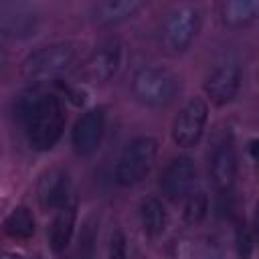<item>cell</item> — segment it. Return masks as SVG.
Returning a JSON list of instances; mask_svg holds the SVG:
<instances>
[{
	"mask_svg": "<svg viewBox=\"0 0 259 259\" xmlns=\"http://www.w3.org/2000/svg\"><path fill=\"white\" fill-rule=\"evenodd\" d=\"M4 233L14 239V241H26L34 235L36 231V223H34V214L28 206H14L10 210V214L4 219V225H2Z\"/></svg>",
	"mask_w": 259,
	"mask_h": 259,
	"instance_id": "obj_18",
	"label": "cell"
},
{
	"mask_svg": "<svg viewBox=\"0 0 259 259\" xmlns=\"http://www.w3.org/2000/svg\"><path fill=\"white\" fill-rule=\"evenodd\" d=\"M158 156V140L154 136H138L125 144L115 164V182L123 188L140 184L152 170Z\"/></svg>",
	"mask_w": 259,
	"mask_h": 259,
	"instance_id": "obj_3",
	"label": "cell"
},
{
	"mask_svg": "<svg viewBox=\"0 0 259 259\" xmlns=\"http://www.w3.org/2000/svg\"><path fill=\"white\" fill-rule=\"evenodd\" d=\"M75 223H77V208L75 204H67L55 212V219L51 223L49 231V243L53 253H63L75 233Z\"/></svg>",
	"mask_w": 259,
	"mask_h": 259,
	"instance_id": "obj_15",
	"label": "cell"
},
{
	"mask_svg": "<svg viewBox=\"0 0 259 259\" xmlns=\"http://www.w3.org/2000/svg\"><path fill=\"white\" fill-rule=\"evenodd\" d=\"M235 247H237L239 259H249L253 253V237L245 225H239L235 231Z\"/></svg>",
	"mask_w": 259,
	"mask_h": 259,
	"instance_id": "obj_21",
	"label": "cell"
},
{
	"mask_svg": "<svg viewBox=\"0 0 259 259\" xmlns=\"http://www.w3.org/2000/svg\"><path fill=\"white\" fill-rule=\"evenodd\" d=\"M121 45L115 38L103 40L101 45H97L91 55L85 61V73L91 81L95 83H105L109 79H113L119 71L121 65Z\"/></svg>",
	"mask_w": 259,
	"mask_h": 259,
	"instance_id": "obj_11",
	"label": "cell"
},
{
	"mask_svg": "<svg viewBox=\"0 0 259 259\" xmlns=\"http://www.w3.org/2000/svg\"><path fill=\"white\" fill-rule=\"evenodd\" d=\"M36 198L42 210H59L69 204L71 198V178L63 168L47 170L36 186Z\"/></svg>",
	"mask_w": 259,
	"mask_h": 259,
	"instance_id": "obj_12",
	"label": "cell"
},
{
	"mask_svg": "<svg viewBox=\"0 0 259 259\" xmlns=\"http://www.w3.org/2000/svg\"><path fill=\"white\" fill-rule=\"evenodd\" d=\"M38 16L28 8H14L0 16V34L8 38H28L38 30Z\"/></svg>",
	"mask_w": 259,
	"mask_h": 259,
	"instance_id": "obj_14",
	"label": "cell"
},
{
	"mask_svg": "<svg viewBox=\"0 0 259 259\" xmlns=\"http://www.w3.org/2000/svg\"><path fill=\"white\" fill-rule=\"evenodd\" d=\"M10 259H38V257H22V255H14V257H10Z\"/></svg>",
	"mask_w": 259,
	"mask_h": 259,
	"instance_id": "obj_24",
	"label": "cell"
},
{
	"mask_svg": "<svg viewBox=\"0 0 259 259\" xmlns=\"http://www.w3.org/2000/svg\"><path fill=\"white\" fill-rule=\"evenodd\" d=\"M208 208H210V200H208L206 192H202V190L190 192V194L184 198L182 219H184L188 225H198V223H202V221L206 219Z\"/></svg>",
	"mask_w": 259,
	"mask_h": 259,
	"instance_id": "obj_19",
	"label": "cell"
},
{
	"mask_svg": "<svg viewBox=\"0 0 259 259\" xmlns=\"http://www.w3.org/2000/svg\"><path fill=\"white\" fill-rule=\"evenodd\" d=\"M142 8L144 4L138 0H103V2H95L89 14L97 26H113L132 18Z\"/></svg>",
	"mask_w": 259,
	"mask_h": 259,
	"instance_id": "obj_13",
	"label": "cell"
},
{
	"mask_svg": "<svg viewBox=\"0 0 259 259\" xmlns=\"http://www.w3.org/2000/svg\"><path fill=\"white\" fill-rule=\"evenodd\" d=\"M200 28V12L194 4L174 6L162 24V42L170 53H182L190 47Z\"/></svg>",
	"mask_w": 259,
	"mask_h": 259,
	"instance_id": "obj_5",
	"label": "cell"
},
{
	"mask_svg": "<svg viewBox=\"0 0 259 259\" xmlns=\"http://www.w3.org/2000/svg\"><path fill=\"white\" fill-rule=\"evenodd\" d=\"M138 217H140V225L148 237H160L166 231L168 212H166L164 202L158 196L142 198V202L138 206Z\"/></svg>",
	"mask_w": 259,
	"mask_h": 259,
	"instance_id": "obj_16",
	"label": "cell"
},
{
	"mask_svg": "<svg viewBox=\"0 0 259 259\" xmlns=\"http://www.w3.org/2000/svg\"><path fill=\"white\" fill-rule=\"evenodd\" d=\"M105 121H107V113L105 107L101 105L89 107L85 113L79 115L71 132V144L79 156H91L101 146L105 134Z\"/></svg>",
	"mask_w": 259,
	"mask_h": 259,
	"instance_id": "obj_8",
	"label": "cell"
},
{
	"mask_svg": "<svg viewBox=\"0 0 259 259\" xmlns=\"http://www.w3.org/2000/svg\"><path fill=\"white\" fill-rule=\"evenodd\" d=\"M208 121V103L202 97L188 99L172 121V142L180 148H192L200 142Z\"/></svg>",
	"mask_w": 259,
	"mask_h": 259,
	"instance_id": "obj_6",
	"label": "cell"
},
{
	"mask_svg": "<svg viewBox=\"0 0 259 259\" xmlns=\"http://www.w3.org/2000/svg\"><path fill=\"white\" fill-rule=\"evenodd\" d=\"M249 154H251V160H257V140L249 142Z\"/></svg>",
	"mask_w": 259,
	"mask_h": 259,
	"instance_id": "obj_23",
	"label": "cell"
},
{
	"mask_svg": "<svg viewBox=\"0 0 259 259\" xmlns=\"http://www.w3.org/2000/svg\"><path fill=\"white\" fill-rule=\"evenodd\" d=\"M259 14L257 0H229L221 4V20L231 28H241L253 22Z\"/></svg>",
	"mask_w": 259,
	"mask_h": 259,
	"instance_id": "obj_17",
	"label": "cell"
},
{
	"mask_svg": "<svg viewBox=\"0 0 259 259\" xmlns=\"http://www.w3.org/2000/svg\"><path fill=\"white\" fill-rule=\"evenodd\" d=\"M77 59V45L71 40H59L45 45L30 53L20 65V77L28 83H42L57 79Z\"/></svg>",
	"mask_w": 259,
	"mask_h": 259,
	"instance_id": "obj_2",
	"label": "cell"
},
{
	"mask_svg": "<svg viewBox=\"0 0 259 259\" xmlns=\"http://www.w3.org/2000/svg\"><path fill=\"white\" fill-rule=\"evenodd\" d=\"M71 259H95V227L91 223L85 225Z\"/></svg>",
	"mask_w": 259,
	"mask_h": 259,
	"instance_id": "obj_20",
	"label": "cell"
},
{
	"mask_svg": "<svg viewBox=\"0 0 259 259\" xmlns=\"http://www.w3.org/2000/svg\"><path fill=\"white\" fill-rule=\"evenodd\" d=\"M20 121L28 146L47 152L63 136L67 123L65 103L57 93H34L20 103Z\"/></svg>",
	"mask_w": 259,
	"mask_h": 259,
	"instance_id": "obj_1",
	"label": "cell"
},
{
	"mask_svg": "<svg viewBox=\"0 0 259 259\" xmlns=\"http://www.w3.org/2000/svg\"><path fill=\"white\" fill-rule=\"evenodd\" d=\"M241 89V67L235 61L217 65L204 81V93L214 105L231 103Z\"/></svg>",
	"mask_w": 259,
	"mask_h": 259,
	"instance_id": "obj_10",
	"label": "cell"
},
{
	"mask_svg": "<svg viewBox=\"0 0 259 259\" xmlns=\"http://www.w3.org/2000/svg\"><path fill=\"white\" fill-rule=\"evenodd\" d=\"M109 259H130L127 241L119 229H115L109 237Z\"/></svg>",
	"mask_w": 259,
	"mask_h": 259,
	"instance_id": "obj_22",
	"label": "cell"
},
{
	"mask_svg": "<svg viewBox=\"0 0 259 259\" xmlns=\"http://www.w3.org/2000/svg\"><path fill=\"white\" fill-rule=\"evenodd\" d=\"M237 152L233 144V136L225 132L217 136L208 150V174L219 192H229L237 178Z\"/></svg>",
	"mask_w": 259,
	"mask_h": 259,
	"instance_id": "obj_7",
	"label": "cell"
},
{
	"mask_svg": "<svg viewBox=\"0 0 259 259\" xmlns=\"http://www.w3.org/2000/svg\"><path fill=\"white\" fill-rule=\"evenodd\" d=\"M196 182V164L188 156H178L168 162L160 176V190L168 200L186 198Z\"/></svg>",
	"mask_w": 259,
	"mask_h": 259,
	"instance_id": "obj_9",
	"label": "cell"
},
{
	"mask_svg": "<svg viewBox=\"0 0 259 259\" xmlns=\"http://www.w3.org/2000/svg\"><path fill=\"white\" fill-rule=\"evenodd\" d=\"M134 97L148 107H164L178 93V77L164 67H142L132 77Z\"/></svg>",
	"mask_w": 259,
	"mask_h": 259,
	"instance_id": "obj_4",
	"label": "cell"
}]
</instances>
